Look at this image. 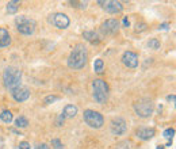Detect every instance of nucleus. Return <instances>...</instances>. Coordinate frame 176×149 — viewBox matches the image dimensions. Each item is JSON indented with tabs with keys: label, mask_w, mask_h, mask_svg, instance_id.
I'll list each match as a JSON object with an SVG mask.
<instances>
[{
	"label": "nucleus",
	"mask_w": 176,
	"mask_h": 149,
	"mask_svg": "<svg viewBox=\"0 0 176 149\" xmlns=\"http://www.w3.org/2000/svg\"><path fill=\"white\" fill-rule=\"evenodd\" d=\"M88 62V50L83 44H76L68 57V67L71 69H83Z\"/></svg>",
	"instance_id": "nucleus-1"
},
{
	"label": "nucleus",
	"mask_w": 176,
	"mask_h": 149,
	"mask_svg": "<svg viewBox=\"0 0 176 149\" xmlns=\"http://www.w3.org/2000/svg\"><path fill=\"white\" fill-rule=\"evenodd\" d=\"M22 82V71L16 67H7L3 71V84L7 89H12L18 88Z\"/></svg>",
	"instance_id": "nucleus-2"
},
{
	"label": "nucleus",
	"mask_w": 176,
	"mask_h": 149,
	"mask_svg": "<svg viewBox=\"0 0 176 149\" xmlns=\"http://www.w3.org/2000/svg\"><path fill=\"white\" fill-rule=\"evenodd\" d=\"M92 95L96 103L104 104L109 99V84L103 79H95L92 82Z\"/></svg>",
	"instance_id": "nucleus-3"
},
{
	"label": "nucleus",
	"mask_w": 176,
	"mask_h": 149,
	"mask_svg": "<svg viewBox=\"0 0 176 149\" xmlns=\"http://www.w3.org/2000/svg\"><path fill=\"white\" fill-rule=\"evenodd\" d=\"M16 30L23 35H33L37 27V22L27 15H19L15 18Z\"/></svg>",
	"instance_id": "nucleus-4"
},
{
	"label": "nucleus",
	"mask_w": 176,
	"mask_h": 149,
	"mask_svg": "<svg viewBox=\"0 0 176 149\" xmlns=\"http://www.w3.org/2000/svg\"><path fill=\"white\" fill-rule=\"evenodd\" d=\"M154 111V103L152 99L142 98L134 103V113L140 118H149Z\"/></svg>",
	"instance_id": "nucleus-5"
},
{
	"label": "nucleus",
	"mask_w": 176,
	"mask_h": 149,
	"mask_svg": "<svg viewBox=\"0 0 176 149\" xmlns=\"http://www.w3.org/2000/svg\"><path fill=\"white\" fill-rule=\"evenodd\" d=\"M83 119L89 127H92V129H100V127L104 125V118H103V115L99 111H95V110H89V109L84 110Z\"/></svg>",
	"instance_id": "nucleus-6"
},
{
	"label": "nucleus",
	"mask_w": 176,
	"mask_h": 149,
	"mask_svg": "<svg viewBox=\"0 0 176 149\" xmlns=\"http://www.w3.org/2000/svg\"><path fill=\"white\" fill-rule=\"evenodd\" d=\"M96 3L100 4L102 8L106 12L113 14V15L121 14V12L123 11V4L121 2H117V0H106V2H103V0H98Z\"/></svg>",
	"instance_id": "nucleus-7"
},
{
	"label": "nucleus",
	"mask_w": 176,
	"mask_h": 149,
	"mask_svg": "<svg viewBox=\"0 0 176 149\" xmlns=\"http://www.w3.org/2000/svg\"><path fill=\"white\" fill-rule=\"evenodd\" d=\"M110 130L114 136H123L127 131V122L121 117L114 118L110 123Z\"/></svg>",
	"instance_id": "nucleus-8"
},
{
	"label": "nucleus",
	"mask_w": 176,
	"mask_h": 149,
	"mask_svg": "<svg viewBox=\"0 0 176 149\" xmlns=\"http://www.w3.org/2000/svg\"><path fill=\"white\" fill-rule=\"evenodd\" d=\"M49 22L57 29H67L71 24L69 18L65 14H62V12H56V14L50 15Z\"/></svg>",
	"instance_id": "nucleus-9"
},
{
	"label": "nucleus",
	"mask_w": 176,
	"mask_h": 149,
	"mask_svg": "<svg viewBox=\"0 0 176 149\" xmlns=\"http://www.w3.org/2000/svg\"><path fill=\"white\" fill-rule=\"evenodd\" d=\"M118 29H119V22L117 19L111 18V19H107L102 23L100 31L104 34V35H113V34L118 31Z\"/></svg>",
	"instance_id": "nucleus-10"
},
{
	"label": "nucleus",
	"mask_w": 176,
	"mask_h": 149,
	"mask_svg": "<svg viewBox=\"0 0 176 149\" xmlns=\"http://www.w3.org/2000/svg\"><path fill=\"white\" fill-rule=\"evenodd\" d=\"M11 92V96L14 98V99L16 102H26L30 98V88L29 87H26V86H19L18 88H15V89H12Z\"/></svg>",
	"instance_id": "nucleus-11"
},
{
	"label": "nucleus",
	"mask_w": 176,
	"mask_h": 149,
	"mask_svg": "<svg viewBox=\"0 0 176 149\" xmlns=\"http://www.w3.org/2000/svg\"><path fill=\"white\" fill-rule=\"evenodd\" d=\"M122 62L125 64L127 68H137L138 67V56L134 53V52H130V50H126L122 56Z\"/></svg>",
	"instance_id": "nucleus-12"
},
{
	"label": "nucleus",
	"mask_w": 176,
	"mask_h": 149,
	"mask_svg": "<svg viewBox=\"0 0 176 149\" xmlns=\"http://www.w3.org/2000/svg\"><path fill=\"white\" fill-rule=\"evenodd\" d=\"M154 134H156V130H154L153 127L142 126V127H138V129L136 130V136H137V138L142 140V141H148V140H151Z\"/></svg>",
	"instance_id": "nucleus-13"
},
{
	"label": "nucleus",
	"mask_w": 176,
	"mask_h": 149,
	"mask_svg": "<svg viewBox=\"0 0 176 149\" xmlns=\"http://www.w3.org/2000/svg\"><path fill=\"white\" fill-rule=\"evenodd\" d=\"M10 44H11V35L8 33V30L0 27V49L7 48V46H10Z\"/></svg>",
	"instance_id": "nucleus-14"
},
{
	"label": "nucleus",
	"mask_w": 176,
	"mask_h": 149,
	"mask_svg": "<svg viewBox=\"0 0 176 149\" xmlns=\"http://www.w3.org/2000/svg\"><path fill=\"white\" fill-rule=\"evenodd\" d=\"M77 111H79L77 106H75V104H67L65 107H64L62 115L65 117V118H73V117H76Z\"/></svg>",
	"instance_id": "nucleus-15"
},
{
	"label": "nucleus",
	"mask_w": 176,
	"mask_h": 149,
	"mask_svg": "<svg viewBox=\"0 0 176 149\" xmlns=\"http://www.w3.org/2000/svg\"><path fill=\"white\" fill-rule=\"evenodd\" d=\"M83 37H84L88 42H91V44H98V42H99V35H98L95 31H89V30H85V31L83 33Z\"/></svg>",
	"instance_id": "nucleus-16"
},
{
	"label": "nucleus",
	"mask_w": 176,
	"mask_h": 149,
	"mask_svg": "<svg viewBox=\"0 0 176 149\" xmlns=\"http://www.w3.org/2000/svg\"><path fill=\"white\" fill-rule=\"evenodd\" d=\"M19 2H16V0H12V2H8L7 3V7H6V11L8 14H16V11H18L19 8Z\"/></svg>",
	"instance_id": "nucleus-17"
},
{
	"label": "nucleus",
	"mask_w": 176,
	"mask_h": 149,
	"mask_svg": "<svg viewBox=\"0 0 176 149\" xmlns=\"http://www.w3.org/2000/svg\"><path fill=\"white\" fill-rule=\"evenodd\" d=\"M0 119H2L4 123H11L14 117H12V113L10 110H4V111H2V114H0Z\"/></svg>",
	"instance_id": "nucleus-18"
},
{
	"label": "nucleus",
	"mask_w": 176,
	"mask_h": 149,
	"mask_svg": "<svg viewBox=\"0 0 176 149\" xmlns=\"http://www.w3.org/2000/svg\"><path fill=\"white\" fill-rule=\"evenodd\" d=\"M15 126H16V127H19V129L27 127V126H29L27 118H24V117H18V118L15 119Z\"/></svg>",
	"instance_id": "nucleus-19"
},
{
	"label": "nucleus",
	"mask_w": 176,
	"mask_h": 149,
	"mask_svg": "<svg viewBox=\"0 0 176 149\" xmlns=\"http://www.w3.org/2000/svg\"><path fill=\"white\" fill-rule=\"evenodd\" d=\"M103 67H104L103 60L102 58H96L95 62H93V69H95L96 73H102V72H103Z\"/></svg>",
	"instance_id": "nucleus-20"
},
{
	"label": "nucleus",
	"mask_w": 176,
	"mask_h": 149,
	"mask_svg": "<svg viewBox=\"0 0 176 149\" xmlns=\"http://www.w3.org/2000/svg\"><path fill=\"white\" fill-rule=\"evenodd\" d=\"M148 46L151 49H153V50H158L161 45H160V41H158V40H156V38H152V40H149Z\"/></svg>",
	"instance_id": "nucleus-21"
},
{
	"label": "nucleus",
	"mask_w": 176,
	"mask_h": 149,
	"mask_svg": "<svg viewBox=\"0 0 176 149\" xmlns=\"http://www.w3.org/2000/svg\"><path fill=\"white\" fill-rule=\"evenodd\" d=\"M69 4H72V7H76V8H81V10H84V8H87L88 6V2H69Z\"/></svg>",
	"instance_id": "nucleus-22"
},
{
	"label": "nucleus",
	"mask_w": 176,
	"mask_h": 149,
	"mask_svg": "<svg viewBox=\"0 0 176 149\" xmlns=\"http://www.w3.org/2000/svg\"><path fill=\"white\" fill-rule=\"evenodd\" d=\"M173 136H175V129H173V127H168V129H165L164 133H163V137L168 138V140H171Z\"/></svg>",
	"instance_id": "nucleus-23"
},
{
	"label": "nucleus",
	"mask_w": 176,
	"mask_h": 149,
	"mask_svg": "<svg viewBox=\"0 0 176 149\" xmlns=\"http://www.w3.org/2000/svg\"><path fill=\"white\" fill-rule=\"evenodd\" d=\"M50 145L53 146L54 149H64V146H62V142L60 141L58 138H53V140H51V141H50Z\"/></svg>",
	"instance_id": "nucleus-24"
},
{
	"label": "nucleus",
	"mask_w": 176,
	"mask_h": 149,
	"mask_svg": "<svg viewBox=\"0 0 176 149\" xmlns=\"http://www.w3.org/2000/svg\"><path fill=\"white\" fill-rule=\"evenodd\" d=\"M60 98L58 96H56V95H48L44 99V103H46V104H51V103H54L56 100H58Z\"/></svg>",
	"instance_id": "nucleus-25"
},
{
	"label": "nucleus",
	"mask_w": 176,
	"mask_h": 149,
	"mask_svg": "<svg viewBox=\"0 0 176 149\" xmlns=\"http://www.w3.org/2000/svg\"><path fill=\"white\" fill-rule=\"evenodd\" d=\"M114 149H130V145H129L127 141H121V142H118L117 145H115Z\"/></svg>",
	"instance_id": "nucleus-26"
},
{
	"label": "nucleus",
	"mask_w": 176,
	"mask_h": 149,
	"mask_svg": "<svg viewBox=\"0 0 176 149\" xmlns=\"http://www.w3.org/2000/svg\"><path fill=\"white\" fill-rule=\"evenodd\" d=\"M64 121H65V117H64L62 114H60V115L57 117V119H56V125H57L58 127H61L64 125Z\"/></svg>",
	"instance_id": "nucleus-27"
},
{
	"label": "nucleus",
	"mask_w": 176,
	"mask_h": 149,
	"mask_svg": "<svg viewBox=\"0 0 176 149\" xmlns=\"http://www.w3.org/2000/svg\"><path fill=\"white\" fill-rule=\"evenodd\" d=\"M30 148H31L30 142H27V141H22V142H19V148H18V149H30Z\"/></svg>",
	"instance_id": "nucleus-28"
},
{
	"label": "nucleus",
	"mask_w": 176,
	"mask_h": 149,
	"mask_svg": "<svg viewBox=\"0 0 176 149\" xmlns=\"http://www.w3.org/2000/svg\"><path fill=\"white\" fill-rule=\"evenodd\" d=\"M34 149H50V146L45 142H41V144H37V145L34 146Z\"/></svg>",
	"instance_id": "nucleus-29"
},
{
	"label": "nucleus",
	"mask_w": 176,
	"mask_h": 149,
	"mask_svg": "<svg viewBox=\"0 0 176 149\" xmlns=\"http://www.w3.org/2000/svg\"><path fill=\"white\" fill-rule=\"evenodd\" d=\"M136 30L137 31H144V30H147V24L145 23H137V26H136Z\"/></svg>",
	"instance_id": "nucleus-30"
},
{
	"label": "nucleus",
	"mask_w": 176,
	"mask_h": 149,
	"mask_svg": "<svg viewBox=\"0 0 176 149\" xmlns=\"http://www.w3.org/2000/svg\"><path fill=\"white\" fill-rule=\"evenodd\" d=\"M123 26L125 27H129V24H130V22H129V19H127V16H123Z\"/></svg>",
	"instance_id": "nucleus-31"
},
{
	"label": "nucleus",
	"mask_w": 176,
	"mask_h": 149,
	"mask_svg": "<svg viewBox=\"0 0 176 149\" xmlns=\"http://www.w3.org/2000/svg\"><path fill=\"white\" fill-rule=\"evenodd\" d=\"M168 27H169L168 23H163V24H160V26H158V30H167Z\"/></svg>",
	"instance_id": "nucleus-32"
},
{
	"label": "nucleus",
	"mask_w": 176,
	"mask_h": 149,
	"mask_svg": "<svg viewBox=\"0 0 176 149\" xmlns=\"http://www.w3.org/2000/svg\"><path fill=\"white\" fill-rule=\"evenodd\" d=\"M167 100L168 102H175V95H168L167 96Z\"/></svg>",
	"instance_id": "nucleus-33"
},
{
	"label": "nucleus",
	"mask_w": 176,
	"mask_h": 149,
	"mask_svg": "<svg viewBox=\"0 0 176 149\" xmlns=\"http://www.w3.org/2000/svg\"><path fill=\"white\" fill-rule=\"evenodd\" d=\"M3 146H4V141H3V138L0 137V149H2Z\"/></svg>",
	"instance_id": "nucleus-34"
},
{
	"label": "nucleus",
	"mask_w": 176,
	"mask_h": 149,
	"mask_svg": "<svg viewBox=\"0 0 176 149\" xmlns=\"http://www.w3.org/2000/svg\"><path fill=\"white\" fill-rule=\"evenodd\" d=\"M156 149H164V145H158Z\"/></svg>",
	"instance_id": "nucleus-35"
}]
</instances>
